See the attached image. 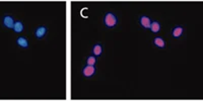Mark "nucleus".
<instances>
[{
	"mask_svg": "<svg viewBox=\"0 0 203 101\" xmlns=\"http://www.w3.org/2000/svg\"><path fill=\"white\" fill-rule=\"evenodd\" d=\"M103 23L108 28H113L118 24V17L112 11H108L103 17Z\"/></svg>",
	"mask_w": 203,
	"mask_h": 101,
	"instance_id": "obj_1",
	"label": "nucleus"
},
{
	"mask_svg": "<svg viewBox=\"0 0 203 101\" xmlns=\"http://www.w3.org/2000/svg\"><path fill=\"white\" fill-rule=\"evenodd\" d=\"M139 24L143 28H145V30H149L150 24H151V19L148 16H146V15H141V16L139 17Z\"/></svg>",
	"mask_w": 203,
	"mask_h": 101,
	"instance_id": "obj_5",
	"label": "nucleus"
},
{
	"mask_svg": "<svg viewBox=\"0 0 203 101\" xmlns=\"http://www.w3.org/2000/svg\"><path fill=\"white\" fill-rule=\"evenodd\" d=\"M13 31L14 33H23V31L24 30V24L21 23L20 20H17L14 23V25H13Z\"/></svg>",
	"mask_w": 203,
	"mask_h": 101,
	"instance_id": "obj_9",
	"label": "nucleus"
},
{
	"mask_svg": "<svg viewBox=\"0 0 203 101\" xmlns=\"http://www.w3.org/2000/svg\"><path fill=\"white\" fill-rule=\"evenodd\" d=\"M94 74H96V67H94V66L87 65L82 69V75H83L85 78L93 77Z\"/></svg>",
	"mask_w": 203,
	"mask_h": 101,
	"instance_id": "obj_2",
	"label": "nucleus"
},
{
	"mask_svg": "<svg viewBox=\"0 0 203 101\" xmlns=\"http://www.w3.org/2000/svg\"><path fill=\"white\" fill-rule=\"evenodd\" d=\"M47 31H48V28H47L45 25H40V26H38L36 28V30H35V36H36L38 40H41L47 34Z\"/></svg>",
	"mask_w": 203,
	"mask_h": 101,
	"instance_id": "obj_4",
	"label": "nucleus"
},
{
	"mask_svg": "<svg viewBox=\"0 0 203 101\" xmlns=\"http://www.w3.org/2000/svg\"><path fill=\"white\" fill-rule=\"evenodd\" d=\"M97 64V57L93 56H88L87 58V65L90 66H94Z\"/></svg>",
	"mask_w": 203,
	"mask_h": 101,
	"instance_id": "obj_12",
	"label": "nucleus"
},
{
	"mask_svg": "<svg viewBox=\"0 0 203 101\" xmlns=\"http://www.w3.org/2000/svg\"><path fill=\"white\" fill-rule=\"evenodd\" d=\"M91 53H93V55L94 57H100L102 54H103V46L101 45V44H96L94 47H93V50H91Z\"/></svg>",
	"mask_w": 203,
	"mask_h": 101,
	"instance_id": "obj_8",
	"label": "nucleus"
},
{
	"mask_svg": "<svg viewBox=\"0 0 203 101\" xmlns=\"http://www.w3.org/2000/svg\"><path fill=\"white\" fill-rule=\"evenodd\" d=\"M161 28V25L160 23H158V21H157V20L151 21V24H150V27H149V30H151V33H160Z\"/></svg>",
	"mask_w": 203,
	"mask_h": 101,
	"instance_id": "obj_11",
	"label": "nucleus"
},
{
	"mask_svg": "<svg viewBox=\"0 0 203 101\" xmlns=\"http://www.w3.org/2000/svg\"><path fill=\"white\" fill-rule=\"evenodd\" d=\"M184 30H184L183 26H181V25H176V26L174 27L173 30H172L173 37H174V39H180V37L183 36Z\"/></svg>",
	"mask_w": 203,
	"mask_h": 101,
	"instance_id": "obj_6",
	"label": "nucleus"
},
{
	"mask_svg": "<svg viewBox=\"0 0 203 101\" xmlns=\"http://www.w3.org/2000/svg\"><path fill=\"white\" fill-rule=\"evenodd\" d=\"M17 44L18 47H20V48H23V49H28V39H25L24 37H17Z\"/></svg>",
	"mask_w": 203,
	"mask_h": 101,
	"instance_id": "obj_10",
	"label": "nucleus"
},
{
	"mask_svg": "<svg viewBox=\"0 0 203 101\" xmlns=\"http://www.w3.org/2000/svg\"><path fill=\"white\" fill-rule=\"evenodd\" d=\"M14 23L15 21L11 15H4L2 18V24L6 28H13Z\"/></svg>",
	"mask_w": 203,
	"mask_h": 101,
	"instance_id": "obj_3",
	"label": "nucleus"
},
{
	"mask_svg": "<svg viewBox=\"0 0 203 101\" xmlns=\"http://www.w3.org/2000/svg\"><path fill=\"white\" fill-rule=\"evenodd\" d=\"M152 44H153V46H155L158 49H164L166 48V42H164V40L161 37H154L153 40H152Z\"/></svg>",
	"mask_w": 203,
	"mask_h": 101,
	"instance_id": "obj_7",
	"label": "nucleus"
}]
</instances>
